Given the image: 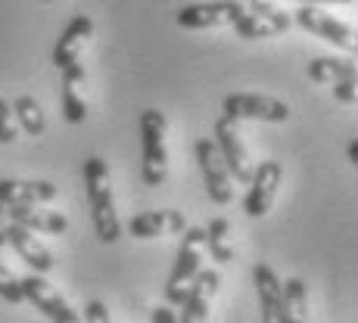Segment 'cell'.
<instances>
[{
	"label": "cell",
	"instance_id": "1",
	"mask_svg": "<svg viewBox=\"0 0 358 323\" xmlns=\"http://www.w3.org/2000/svg\"><path fill=\"white\" fill-rule=\"evenodd\" d=\"M85 190H87V205H91V221L94 233L100 243H115L122 236V221L115 215V199L109 187V165L100 156H91L85 162Z\"/></svg>",
	"mask_w": 358,
	"mask_h": 323
},
{
	"label": "cell",
	"instance_id": "2",
	"mask_svg": "<svg viewBox=\"0 0 358 323\" xmlns=\"http://www.w3.org/2000/svg\"><path fill=\"white\" fill-rule=\"evenodd\" d=\"M141 177L147 187H162L169 177V149H165V115L159 109H143L141 112Z\"/></svg>",
	"mask_w": 358,
	"mask_h": 323
},
{
	"label": "cell",
	"instance_id": "3",
	"mask_svg": "<svg viewBox=\"0 0 358 323\" xmlns=\"http://www.w3.org/2000/svg\"><path fill=\"white\" fill-rule=\"evenodd\" d=\"M203 249H206V227H184V239L175 255V267H171L169 280H165V301L169 305H181L187 299L190 283L203 271Z\"/></svg>",
	"mask_w": 358,
	"mask_h": 323
},
{
	"label": "cell",
	"instance_id": "4",
	"mask_svg": "<svg viewBox=\"0 0 358 323\" xmlns=\"http://www.w3.org/2000/svg\"><path fill=\"white\" fill-rule=\"evenodd\" d=\"M296 25L312 31L315 38H321V40H327V44H334V47H340V50L358 57V31L352 25L340 22V19L327 16V13H321V10H315V3H306L299 13H296Z\"/></svg>",
	"mask_w": 358,
	"mask_h": 323
},
{
	"label": "cell",
	"instance_id": "5",
	"mask_svg": "<svg viewBox=\"0 0 358 323\" xmlns=\"http://www.w3.org/2000/svg\"><path fill=\"white\" fill-rule=\"evenodd\" d=\"M196 162H199V171H203V183H206L209 199L215 205H228L234 199L231 171H228V165H224L212 137H199L196 140Z\"/></svg>",
	"mask_w": 358,
	"mask_h": 323
},
{
	"label": "cell",
	"instance_id": "6",
	"mask_svg": "<svg viewBox=\"0 0 358 323\" xmlns=\"http://www.w3.org/2000/svg\"><path fill=\"white\" fill-rule=\"evenodd\" d=\"M19 286H22L25 299H29L50 323H85L72 308H69V301L63 299V295L47 283L44 273H29V277L19 280Z\"/></svg>",
	"mask_w": 358,
	"mask_h": 323
},
{
	"label": "cell",
	"instance_id": "7",
	"mask_svg": "<svg viewBox=\"0 0 358 323\" xmlns=\"http://www.w3.org/2000/svg\"><path fill=\"white\" fill-rule=\"evenodd\" d=\"M284 181V168L280 162L274 159H265L259 168H252V177H250V193L243 199V211L250 218H265L271 211L274 199H278V187Z\"/></svg>",
	"mask_w": 358,
	"mask_h": 323
},
{
	"label": "cell",
	"instance_id": "8",
	"mask_svg": "<svg viewBox=\"0 0 358 323\" xmlns=\"http://www.w3.org/2000/svg\"><path fill=\"white\" fill-rule=\"evenodd\" d=\"M224 119L231 121H243V119H256V121H287L290 119V106L265 93H231L224 97Z\"/></svg>",
	"mask_w": 358,
	"mask_h": 323
},
{
	"label": "cell",
	"instance_id": "9",
	"mask_svg": "<svg viewBox=\"0 0 358 323\" xmlns=\"http://www.w3.org/2000/svg\"><path fill=\"white\" fill-rule=\"evenodd\" d=\"M243 3L237 0H209V3H190L178 10V25L190 31L199 29H222V25H234L243 16Z\"/></svg>",
	"mask_w": 358,
	"mask_h": 323
},
{
	"label": "cell",
	"instance_id": "10",
	"mask_svg": "<svg viewBox=\"0 0 358 323\" xmlns=\"http://www.w3.org/2000/svg\"><path fill=\"white\" fill-rule=\"evenodd\" d=\"M290 25H293V19L284 10L259 0V3H252V13H243L234 22V31L243 40H259V38H274L280 31H290Z\"/></svg>",
	"mask_w": 358,
	"mask_h": 323
},
{
	"label": "cell",
	"instance_id": "11",
	"mask_svg": "<svg viewBox=\"0 0 358 323\" xmlns=\"http://www.w3.org/2000/svg\"><path fill=\"white\" fill-rule=\"evenodd\" d=\"M215 147H218V153H222V159L224 165H228V171H231V177H237L240 183H250V177H252V165H250V153H246V147H243V140H240V130H237V121H231V119H218L215 121Z\"/></svg>",
	"mask_w": 358,
	"mask_h": 323
},
{
	"label": "cell",
	"instance_id": "12",
	"mask_svg": "<svg viewBox=\"0 0 358 323\" xmlns=\"http://www.w3.org/2000/svg\"><path fill=\"white\" fill-rule=\"evenodd\" d=\"M218 271H199L194 277L187 290V299L181 301V314H178V323H206L209 320V308H212V299L218 292Z\"/></svg>",
	"mask_w": 358,
	"mask_h": 323
},
{
	"label": "cell",
	"instance_id": "13",
	"mask_svg": "<svg viewBox=\"0 0 358 323\" xmlns=\"http://www.w3.org/2000/svg\"><path fill=\"white\" fill-rule=\"evenodd\" d=\"M252 283H256L262 323H284V283L278 280L271 264L259 261L252 267Z\"/></svg>",
	"mask_w": 358,
	"mask_h": 323
},
{
	"label": "cell",
	"instance_id": "14",
	"mask_svg": "<svg viewBox=\"0 0 358 323\" xmlns=\"http://www.w3.org/2000/svg\"><path fill=\"white\" fill-rule=\"evenodd\" d=\"M6 243H10L13 249L19 252V258H22L34 273H50L53 271L50 249H47V246L41 243L38 236H34V230H29V227L10 221V227H6Z\"/></svg>",
	"mask_w": 358,
	"mask_h": 323
},
{
	"label": "cell",
	"instance_id": "15",
	"mask_svg": "<svg viewBox=\"0 0 358 323\" xmlns=\"http://www.w3.org/2000/svg\"><path fill=\"white\" fill-rule=\"evenodd\" d=\"M184 215L178 209H159V211H143L128 221V233L134 239H156L165 233H184Z\"/></svg>",
	"mask_w": 358,
	"mask_h": 323
},
{
	"label": "cell",
	"instance_id": "16",
	"mask_svg": "<svg viewBox=\"0 0 358 323\" xmlns=\"http://www.w3.org/2000/svg\"><path fill=\"white\" fill-rule=\"evenodd\" d=\"M59 190L50 181H10L0 177V202L3 205H44L53 202Z\"/></svg>",
	"mask_w": 358,
	"mask_h": 323
},
{
	"label": "cell",
	"instance_id": "17",
	"mask_svg": "<svg viewBox=\"0 0 358 323\" xmlns=\"http://www.w3.org/2000/svg\"><path fill=\"white\" fill-rule=\"evenodd\" d=\"M91 34H94V19L91 16H75L72 22L63 29V34H59L57 47H53V66L66 68V66L78 63V53H81V47L87 44Z\"/></svg>",
	"mask_w": 358,
	"mask_h": 323
},
{
	"label": "cell",
	"instance_id": "18",
	"mask_svg": "<svg viewBox=\"0 0 358 323\" xmlns=\"http://www.w3.org/2000/svg\"><path fill=\"white\" fill-rule=\"evenodd\" d=\"M59 72H63V119L69 125H81L87 119V103L81 97V84H85L87 72L81 63H72Z\"/></svg>",
	"mask_w": 358,
	"mask_h": 323
},
{
	"label": "cell",
	"instance_id": "19",
	"mask_svg": "<svg viewBox=\"0 0 358 323\" xmlns=\"http://www.w3.org/2000/svg\"><path fill=\"white\" fill-rule=\"evenodd\" d=\"M10 221L29 227L34 233H66L69 230V218L63 211H47L38 205H6Z\"/></svg>",
	"mask_w": 358,
	"mask_h": 323
},
{
	"label": "cell",
	"instance_id": "20",
	"mask_svg": "<svg viewBox=\"0 0 358 323\" xmlns=\"http://www.w3.org/2000/svg\"><path fill=\"white\" fill-rule=\"evenodd\" d=\"M308 78L315 84H336V81H355L358 78V63L343 57H318L308 63Z\"/></svg>",
	"mask_w": 358,
	"mask_h": 323
},
{
	"label": "cell",
	"instance_id": "21",
	"mask_svg": "<svg viewBox=\"0 0 358 323\" xmlns=\"http://www.w3.org/2000/svg\"><path fill=\"white\" fill-rule=\"evenodd\" d=\"M206 249H209L212 261H218V264H228L237 255V249H234L231 243V221L228 218H212L209 227H206Z\"/></svg>",
	"mask_w": 358,
	"mask_h": 323
},
{
	"label": "cell",
	"instance_id": "22",
	"mask_svg": "<svg viewBox=\"0 0 358 323\" xmlns=\"http://www.w3.org/2000/svg\"><path fill=\"white\" fill-rule=\"evenodd\" d=\"M284 323H308V286L299 277L284 283Z\"/></svg>",
	"mask_w": 358,
	"mask_h": 323
},
{
	"label": "cell",
	"instance_id": "23",
	"mask_svg": "<svg viewBox=\"0 0 358 323\" xmlns=\"http://www.w3.org/2000/svg\"><path fill=\"white\" fill-rule=\"evenodd\" d=\"M13 115L19 119V125H22V130L29 137H41L47 128V119H44V109H41V103L34 97H19L16 103H13Z\"/></svg>",
	"mask_w": 358,
	"mask_h": 323
},
{
	"label": "cell",
	"instance_id": "24",
	"mask_svg": "<svg viewBox=\"0 0 358 323\" xmlns=\"http://www.w3.org/2000/svg\"><path fill=\"white\" fill-rule=\"evenodd\" d=\"M0 299L10 301V305H19V301H25L22 286H19V280L10 273V267H3V261H0Z\"/></svg>",
	"mask_w": 358,
	"mask_h": 323
},
{
	"label": "cell",
	"instance_id": "25",
	"mask_svg": "<svg viewBox=\"0 0 358 323\" xmlns=\"http://www.w3.org/2000/svg\"><path fill=\"white\" fill-rule=\"evenodd\" d=\"M16 140V125H13V106L6 100H0V143Z\"/></svg>",
	"mask_w": 358,
	"mask_h": 323
},
{
	"label": "cell",
	"instance_id": "26",
	"mask_svg": "<svg viewBox=\"0 0 358 323\" xmlns=\"http://www.w3.org/2000/svg\"><path fill=\"white\" fill-rule=\"evenodd\" d=\"M334 100L336 103H346V106L358 103V78L355 81H336V84H334Z\"/></svg>",
	"mask_w": 358,
	"mask_h": 323
},
{
	"label": "cell",
	"instance_id": "27",
	"mask_svg": "<svg viewBox=\"0 0 358 323\" xmlns=\"http://www.w3.org/2000/svg\"><path fill=\"white\" fill-rule=\"evenodd\" d=\"M85 323H113L109 320V311H106V305L103 301H87V308H85Z\"/></svg>",
	"mask_w": 358,
	"mask_h": 323
},
{
	"label": "cell",
	"instance_id": "28",
	"mask_svg": "<svg viewBox=\"0 0 358 323\" xmlns=\"http://www.w3.org/2000/svg\"><path fill=\"white\" fill-rule=\"evenodd\" d=\"M153 323H178V314L171 311V305H162L153 311Z\"/></svg>",
	"mask_w": 358,
	"mask_h": 323
},
{
	"label": "cell",
	"instance_id": "29",
	"mask_svg": "<svg viewBox=\"0 0 358 323\" xmlns=\"http://www.w3.org/2000/svg\"><path fill=\"white\" fill-rule=\"evenodd\" d=\"M6 227H10V215H6V205L0 202V249L6 246Z\"/></svg>",
	"mask_w": 358,
	"mask_h": 323
},
{
	"label": "cell",
	"instance_id": "30",
	"mask_svg": "<svg viewBox=\"0 0 358 323\" xmlns=\"http://www.w3.org/2000/svg\"><path fill=\"white\" fill-rule=\"evenodd\" d=\"M349 162L358 168V137H352V143H349Z\"/></svg>",
	"mask_w": 358,
	"mask_h": 323
},
{
	"label": "cell",
	"instance_id": "31",
	"mask_svg": "<svg viewBox=\"0 0 358 323\" xmlns=\"http://www.w3.org/2000/svg\"><path fill=\"white\" fill-rule=\"evenodd\" d=\"M299 3H355V0H299Z\"/></svg>",
	"mask_w": 358,
	"mask_h": 323
},
{
	"label": "cell",
	"instance_id": "32",
	"mask_svg": "<svg viewBox=\"0 0 358 323\" xmlns=\"http://www.w3.org/2000/svg\"><path fill=\"white\" fill-rule=\"evenodd\" d=\"M252 3H259V0H252Z\"/></svg>",
	"mask_w": 358,
	"mask_h": 323
}]
</instances>
